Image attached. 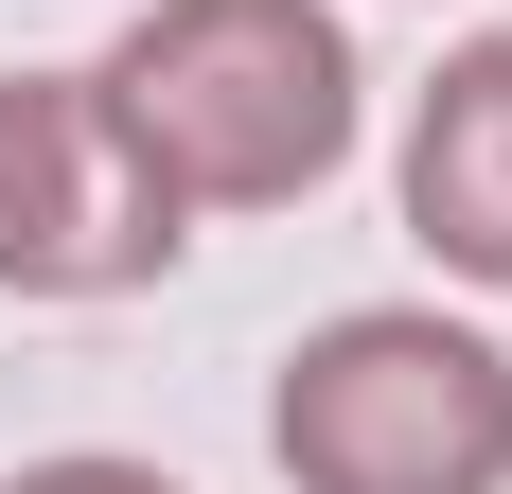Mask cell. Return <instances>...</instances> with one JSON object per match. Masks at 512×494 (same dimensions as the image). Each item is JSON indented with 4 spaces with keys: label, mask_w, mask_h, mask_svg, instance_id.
<instances>
[{
    "label": "cell",
    "mask_w": 512,
    "mask_h": 494,
    "mask_svg": "<svg viewBox=\"0 0 512 494\" xmlns=\"http://www.w3.org/2000/svg\"><path fill=\"white\" fill-rule=\"evenodd\" d=\"M106 106L177 177V212H283L354 159V36L318 0H142Z\"/></svg>",
    "instance_id": "6da1fadb"
},
{
    "label": "cell",
    "mask_w": 512,
    "mask_h": 494,
    "mask_svg": "<svg viewBox=\"0 0 512 494\" xmlns=\"http://www.w3.org/2000/svg\"><path fill=\"white\" fill-rule=\"evenodd\" d=\"M265 442L301 494H512V353L424 300H354L283 353Z\"/></svg>",
    "instance_id": "7a4b0ae2"
},
{
    "label": "cell",
    "mask_w": 512,
    "mask_h": 494,
    "mask_svg": "<svg viewBox=\"0 0 512 494\" xmlns=\"http://www.w3.org/2000/svg\"><path fill=\"white\" fill-rule=\"evenodd\" d=\"M177 247H195V212L124 142L106 71H0V283L18 300H124Z\"/></svg>",
    "instance_id": "3957f363"
},
{
    "label": "cell",
    "mask_w": 512,
    "mask_h": 494,
    "mask_svg": "<svg viewBox=\"0 0 512 494\" xmlns=\"http://www.w3.org/2000/svg\"><path fill=\"white\" fill-rule=\"evenodd\" d=\"M407 230L512 300V36L442 53V89L407 106Z\"/></svg>",
    "instance_id": "277c9868"
},
{
    "label": "cell",
    "mask_w": 512,
    "mask_h": 494,
    "mask_svg": "<svg viewBox=\"0 0 512 494\" xmlns=\"http://www.w3.org/2000/svg\"><path fill=\"white\" fill-rule=\"evenodd\" d=\"M0 494H177V477H159V459H18Z\"/></svg>",
    "instance_id": "5b68a950"
}]
</instances>
